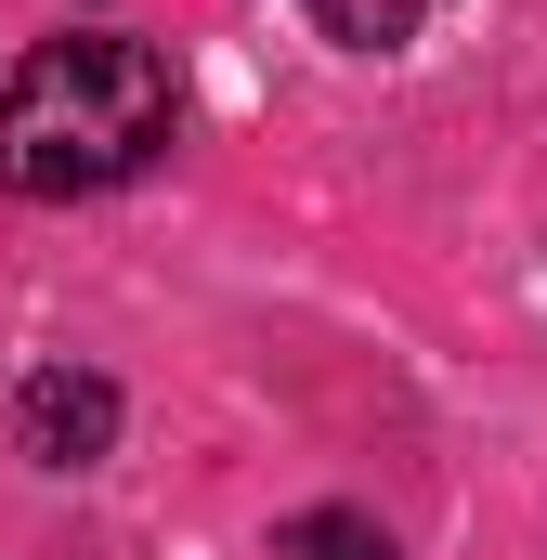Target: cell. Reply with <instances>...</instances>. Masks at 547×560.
<instances>
[{
    "label": "cell",
    "mask_w": 547,
    "mask_h": 560,
    "mask_svg": "<svg viewBox=\"0 0 547 560\" xmlns=\"http://www.w3.org/2000/svg\"><path fill=\"white\" fill-rule=\"evenodd\" d=\"M183 131V92L143 39H39L0 92V183L13 196H105L156 170Z\"/></svg>",
    "instance_id": "cell-1"
},
{
    "label": "cell",
    "mask_w": 547,
    "mask_h": 560,
    "mask_svg": "<svg viewBox=\"0 0 547 560\" xmlns=\"http://www.w3.org/2000/svg\"><path fill=\"white\" fill-rule=\"evenodd\" d=\"M13 430H26L39 469H92V456L118 443V378H92V365H39L26 405H13Z\"/></svg>",
    "instance_id": "cell-2"
},
{
    "label": "cell",
    "mask_w": 547,
    "mask_h": 560,
    "mask_svg": "<svg viewBox=\"0 0 547 560\" xmlns=\"http://www.w3.org/2000/svg\"><path fill=\"white\" fill-rule=\"evenodd\" d=\"M274 560H392V535H379L365 509H300V522L274 535Z\"/></svg>",
    "instance_id": "cell-3"
},
{
    "label": "cell",
    "mask_w": 547,
    "mask_h": 560,
    "mask_svg": "<svg viewBox=\"0 0 547 560\" xmlns=\"http://www.w3.org/2000/svg\"><path fill=\"white\" fill-rule=\"evenodd\" d=\"M313 26L352 52H392V39H417V0H313Z\"/></svg>",
    "instance_id": "cell-4"
}]
</instances>
